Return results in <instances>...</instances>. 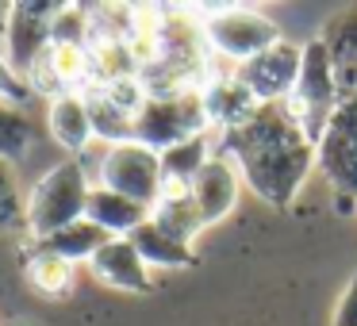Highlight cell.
<instances>
[{"instance_id":"30bf717a","label":"cell","mask_w":357,"mask_h":326,"mask_svg":"<svg viewBox=\"0 0 357 326\" xmlns=\"http://www.w3.org/2000/svg\"><path fill=\"white\" fill-rule=\"evenodd\" d=\"M238 169H234L231 157L211 154L204 162V169L192 177L188 185V200H192L196 215H200L204 226H215L219 219H227L234 211V200H238Z\"/></svg>"},{"instance_id":"52a82bcc","label":"cell","mask_w":357,"mask_h":326,"mask_svg":"<svg viewBox=\"0 0 357 326\" xmlns=\"http://www.w3.org/2000/svg\"><path fill=\"white\" fill-rule=\"evenodd\" d=\"M58 12H62V4H47V0H16L12 4L8 35H4V58L24 81L39 65V58L50 50Z\"/></svg>"},{"instance_id":"9c48e42d","label":"cell","mask_w":357,"mask_h":326,"mask_svg":"<svg viewBox=\"0 0 357 326\" xmlns=\"http://www.w3.org/2000/svg\"><path fill=\"white\" fill-rule=\"evenodd\" d=\"M315 162L342 196L357 200V100L338 104L323 139L315 142Z\"/></svg>"},{"instance_id":"d4e9b609","label":"cell","mask_w":357,"mask_h":326,"mask_svg":"<svg viewBox=\"0 0 357 326\" xmlns=\"http://www.w3.org/2000/svg\"><path fill=\"white\" fill-rule=\"evenodd\" d=\"M331 326H357V272L349 277L346 292H342L338 307H334V318H331Z\"/></svg>"},{"instance_id":"ffe728a7","label":"cell","mask_w":357,"mask_h":326,"mask_svg":"<svg viewBox=\"0 0 357 326\" xmlns=\"http://www.w3.org/2000/svg\"><path fill=\"white\" fill-rule=\"evenodd\" d=\"M208 134H196V139L181 142L173 150H162V177H165V188L162 192H188L192 177L204 169L208 162Z\"/></svg>"},{"instance_id":"484cf974","label":"cell","mask_w":357,"mask_h":326,"mask_svg":"<svg viewBox=\"0 0 357 326\" xmlns=\"http://www.w3.org/2000/svg\"><path fill=\"white\" fill-rule=\"evenodd\" d=\"M8 16H12V4L0 0V47H4V35H8Z\"/></svg>"},{"instance_id":"ba28073f","label":"cell","mask_w":357,"mask_h":326,"mask_svg":"<svg viewBox=\"0 0 357 326\" xmlns=\"http://www.w3.org/2000/svg\"><path fill=\"white\" fill-rule=\"evenodd\" d=\"M300 65H303V47H296L288 39H277L269 50H261L250 62L234 65V77L257 96V104H284L296 88Z\"/></svg>"},{"instance_id":"7402d4cb","label":"cell","mask_w":357,"mask_h":326,"mask_svg":"<svg viewBox=\"0 0 357 326\" xmlns=\"http://www.w3.org/2000/svg\"><path fill=\"white\" fill-rule=\"evenodd\" d=\"M31 139H35V127L24 116V108L0 104V157L4 162H20L31 150Z\"/></svg>"},{"instance_id":"3957f363","label":"cell","mask_w":357,"mask_h":326,"mask_svg":"<svg viewBox=\"0 0 357 326\" xmlns=\"http://www.w3.org/2000/svg\"><path fill=\"white\" fill-rule=\"evenodd\" d=\"M208 108H204L200 88H181V93H146V100L135 111V142L150 150H173L181 142L208 134Z\"/></svg>"},{"instance_id":"7a4b0ae2","label":"cell","mask_w":357,"mask_h":326,"mask_svg":"<svg viewBox=\"0 0 357 326\" xmlns=\"http://www.w3.org/2000/svg\"><path fill=\"white\" fill-rule=\"evenodd\" d=\"M89 192H93V185H89V173L81 165V157H66L54 169L43 173L24 200L31 242L47 238V234L62 231V226L77 223V219H85Z\"/></svg>"},{"instance_id":"d6986e66","label":"cell","mask_w":357,"mask_h":326,"mask_svg":"<svg viewBox=\"0 0 357 326\" xmlns=\"http://www.w3.org/2000/svg\"><path fill=\"white\" fill-rule=\"evenodd\" d=\"M89 119H93V139L119 146V142H135V111L119 108L112 96H104L100 88H89Z\"/></svg>"},{"instance_id":"6da1fadb","label":"cell","mask_w":357,"mask_h":326,"mask_svg":"<svg viewBox=\"0 0 357 326\" xmlns=\"http://www.w3.org/2000/svg\"><path fill=\"white\" fill-rule=\"evenodd\" d=\"M219 154L269 208L284 211L315 165V142L300 131L284 104H261L254 119L219 134Z\"/></svg>"},{"instance_id":"277c9868","label":"cell","mask_w":357,"mask_h":326,"mask_svg":"<svg viewBox=\"0 0 357 326\" xmlns=\"http://www.w3.org/2000/svg\"><path fill=\"white\" fill-rule=\"evenodd\" d=\"M284 108L311 142L323 139L331 116L338 111V85H334L331 54H326L319 35L311 42H303V65H300V77H296V88L284 100Z\"/></svg>"},{"instance_id":"5b68a950","label":"cell","mask_w":357,"mask_h":326,"mask_svg":"<svg viewBox=\"0 0 357 326\" xmlns=\"http://www.w3.org/2000/svg\"><path fill=\"white\" fill-rule=\"evenodd\" d=\"M200 27L211 58H219L227 65L250 62L254 54L269 50L280 39V27L265 12H254V8H211Z\"/></svg>"},{"instance_id":"9a60e30c","label":"cell","mask_w":357,"mask_h":326,"mask_svg":"<svg viewBox=\"0 0 357 326\" xmlns=\"http://www.w3.org/2000/svg\"><path fill=\"white\" fill-rule=\"evenodd\" d=\"M47 131L58 146H66L70 154L93 142V119H89V100L85 93H62L47 104Z\"/></svg>"},{"instance_id":"5bb4252c","label":"cell","mask_w":357,"mask_h":326,"mask_svg":"<svg viewBox=\"0 0 357 326\" xmlns=\"http://www.w3.org/2000/svg\"><path fill=\"white\" fill-rule=\"evenodd\" d=\"M85 219L96 223L104 234H112V238H131V234L150 219V208H142L139 200L119 196V192H112V188H104V185H93Z\"/></svg>"},{"instance_id":"cb8c5ba5","label":"cell","mask_w":357,"mask_h":326,"mask_svg":"<svg viewBox=\"0 0 357 326\" xmlns=\"http://www.w3.org/2000/svg\"><path fill=\"white\" fill-rule=\"evenodd\" d=\"M31 85H27L24 77H20L16 70L8 65V58H4V50H0V104H12V108H24L27 100H31Z\"/></svg>"},{"instance_id":"e0dca14e","label":"cell","mask_w":357,"mask_h":326,"mask_svg":"<svg viewBox=\"0 0 357 326\" xmlns=\"http://www.w3.org/2000/svg\"><path fill=\"white\" fill-rule=\"evenodd\" d=\"M108 242H112V234H104L100 226L89 223V219H77V223H70V226H62V231L47 234V238L31 242V246L35 249H47V254L66 257L70 265H81V261L89 265L104 246H108Z\"/></svg>"},{"instance_id":"2e32d148","label":"cell","mask_w":357,"mask_h":326,"mask_svg":"<svg viewBox=\"0 0 357 326\" xmlns=\"http://www.w3.org/2000/svg\"><path fill=\"white\" fill-rule=\"evenodd\" d=\"M131 246L142 254V261H146L150 269H188V265H196L192 242H181L177 234H169L162 223H154V219H146V223L131 234Z\"/></svg>"},{"instance_id":"603a6c76","label":"cell","mask_w":357,"mask_h":326,"mask_svg":"<svg viewBox=\"0 0 357 326\" xmlns=\"http://www.w3.org/2000/svg\"><path fill=\"white\" fill-rule=\"evenodd\" d=\"M16 226H27V211L12 177V162L0 157V231H16Z\"/></svg>"},{"instance_id":"8fae6325","label":"cell","mask_w":357,"mask_h":326,"mask_svg":"<svg viewBox=\"0 0 357 326\" xmlns=\"http://www.w3.org/2000/svg\"><path fill=\"white\" fill-rule=\"evenodd\" d=\"M89 272L100 280L112 292H131V295H146L154 288L150 280V265L142 261V254L131 246V238H112L100 254L89 261Z\"/></svg>"},{"instance_id":"7c38bea8","label":"cell","mask_w":357,"mask_h":326,"mask_svg":"<svg viewBox=\"0 0 357 326\" xmlns=\"http://www.w3.org/2000/svg\"><path fill=\"white\" fill-rule=\"evenodd\" d=\"M323 47L331 54L334 85H338V104L357 100V8H342L323 24Z\"/></svg>"},{"instance_id":"8992f818","label":"cell","mask_w":357,"mask_h":326,"mask_svg":"<svg viewBox=\"0 0 357 326\" xmlns=\"http://www.w3.org/2000/svg\"><path fill=\"white\" fill-rule=\"evenodd\" d=\"M100 185L112 188L119 196H131L139 200L142 208L154 211L158 200H162V188H165V177H162V154L142 142H119V146H108L100 157Z\"/></svg>"},{"instance_id":"ac0fdd59","label":"cell","mask_w":357,"mask_h":326,"mask_svg":"<svg viewBox=\"0 0 357 326\" xmlns=\"http://www.w3.org/2000/svg\"><path fill=\"white\" fill-rule=\"evenodd\" d=\"M24 277H27V284H31L39 295H47V300H66V295L73 292L77 265H70L66 257H58V254H47V249L27 246Z\"/></svg>"},{"instance_id":"44dd1931","label":"cell","mask_w":357,"mask_h":326,"mask_svg":"<svg viewBox=\"0 0 357 326\" xmlns=\"http://www.w3.org/2000/svg\"><path fill=\"white\" fill-rule=\"evenodd\" d=\"M150 219L162 223L169 234H177L181 242H192L196 234L204 231V223H200V215H196L188 192H162V200H158V208L150 211Z\"/></svg>"},{"instance_id":"4fadbf2b","label":"cell","mask_w":357,"mask_h":326,"mask_svg":"<svg viewBox=\"0 0 357 326\" xmlns=\"http://www.w3.org/2000/svg\"><path fill=\"white\" fill-rule=\"evenodd\" d=\"M200 93H204V108H208V123L219 127V134L234 131V127H242V123H250L254 111L261 108L257 96L250 93L234 73H219V77H211Z\"/></svg>"}]
</instances>
